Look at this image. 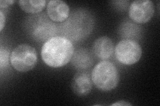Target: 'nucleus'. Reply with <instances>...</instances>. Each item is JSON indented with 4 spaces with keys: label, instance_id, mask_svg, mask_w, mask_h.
<instances>
[{
    "label": "nucleus",
    "instance_id": "f257e3e1",
    "mask_svg": "<svg viewBox=\"0 0 160 106\" xmlns=\"http://www.w3.org/2000/svg\"><path fill=\"white\" fill-rule=\"evenodd\" d=\"M94 24L92 12L83 8L76 9L66 21L58 25V34L72 42L82 41L92 33Z\"/></svg>",
    "mask_w": 160,
    "mask_h": 106
},
{
    "label": "nucleus",
    "instance_id": "f03ea898",
    "mask_svg": "<svg viewBox=\"0 0 160 106\" xmlns=\"http://www.w3.org/2000/svg\"><path fill=\"white\" fill-rule=\"evenodd\" d=\"M74 53L72 42L56 35L44 43L41 50L42 60L52 68H61L71 61Z\"/></svg>",
    "mask_w": 160,
    "mask_h": 106
},
{
    "label": "nucleus",
    "instance_id": "7ed1b4c3",
    "mask_svg": "<svg viewBox=\"0 0 160 106\" xmlns=\"http://www.w3.org/2000/svg\"><path fill=\"white\" fill-rule=\"evenodd\" d=\"M23 29L28 36L37 42H46L56 36L58 31V25L44 12L29 15L25 20Z\"/></svg>",
    "mask_w": 160,
    "mask_h": 106
},
{
    "label": "nucleus",
    "instance_id": "20e7f679",
    "mask_svg": "<svg viewBox=\"0 0 160 106\" xmlns=\"http://www.w3.org/2000/svg\"><path fill=\"white\" fill-rule=\"evenodd\" d=\"M92 82L98 90L109 92L116 88L119 82V74L114 64L102 60L95 66L92 72Z\"/></svg>",
    "mask_w": 160,
    "mask_h": 106
},
{
    "label": "nucleus",
    "instance_id": "39448f33",
    "mask_svg": "<svg viewBox=\"0 0 160 106\" xmlns=\"http://www.w3.org/2000/svg\"><path fill=\"white\" fill-rule=\"evenodd\" d=\"M13 68L20 72H27L33 70L38 62L36 49L28 44H21L15 48L10 56Z\"/></svg>",
    "mask_w": 160,
    "mask_h": 106
},
{
    "label": "nucleus",
    "instance_id": "423d86ee",
    "mask_svg": "<svg viewBox=\"0 0 160 106\" xmlns=\"http://www.w3.org/2000/svg\"><path fill=\"white\" fill-rule=\"evenodd\" d=\"M115 57L123 65H133L138 62L142 55V47L136 41L123 39L114 48Z\"/></svg>",
    "mask_w": 160,
    "mask_h": 106
},
{
    "label": "nucleus",
    "instance_id": "0eeeda50",
    "mask_svg": "<svg viewBox=\"0 0 160 106\" xmlns=\"http://www.w3.org/2000/svg\"><path fill=\"white\" fill-rule=\"evenodd\" d=\"M155 12L154 4L150 0H136L130 4L129 16L132 21L137 24L149 22Z\"/></svg>",
    "mask_w": 160,
    "mask_h": 106
},
{
    "label": "nucleus",
    "instance_id": "6e6552de",
    "mask_svg": "<svg viewBox=\"0 0 160 106\" xmlns=\"http://www.w3.org/2000/svg\"><path fill=\"white\" fill-rule=\"evenodd\" d=\"M71 85L73 92L78 96H86L91 92L93 87L91 74L88 71L80 70L74 75Z\"/></svg>",
    "mask_w": 160,
    "mask_h": 106
},
{
    "label": "nucleus",
    "instance_id": "1a4fd4ad",
    "mask_svg": "<svg viewBox=\"0 0 160 106\" xmlns=\"http://www.w3.org/2000/svg\"><path fill=\"white\" fill-rule=\"evenodd\" d=\"M68 5L62 0H51L47 5V14L54 22L63 23L69 16Z\"/></svg>",
    "mask_w": 160,
    "mask_h": 106
},
{
    "label": "nucleus",
    "instance_id": "9d476101",
    "mask_svg": "<svg viewBox=\"0 0 160 106\" xmlns=\"http://www.w3.org/2000/svg\"><path fill=\"white\" fill-rule=\"evenodd\" d=\"M94 61L93 55L89 50L85 48H80L74 50L71 63L74 68L80 71L92 67Z\"/></svg>",
    "mask_w": 160,
    "mask_h": 106
},
{
    "label": "nucleus",
    "instance_id": "9b49d317",
    "mask_svg": "<svg viewBox=\"0 0 160 106\" xmlns=\"http://www.w3.org/2000/svg\"><path fill=\"white\" fill-rule=\"evenodd\" d=\"M113 52V43L108 37H101L94 41L93 53L98 58L102 60H107L112 57Z\"/></svg>",
    "mask_w": 160,
    "mask_h": 106
},
{
    "label": "nucleus",
    "instance_id": "f8f14e48",
    "mask_svg": "<svg viewBox=\"0 0 160 106\" xmlns=\"http://www.w3.org/2000/svg\"><path fill=\"white\" fill-rule=\"evenodd\" d=\"M118 31L123 39L136 41L142 37V28L139 24L134 23L131 19H127L120 24Z\"/></svg>",
    "mask_w": 160,
    "mask_h": 106
},
{
    "label": "nucleus",
    "instance_id": "ddd939ff",
    "mask_svg": "<svg viewBox=\"0 0 160 106\" xmlns=\"http://www.w3.org/2000/svg\"><path fill=\"white\" fill-rule=\"evenodd\" d=\"M46 0H20L19 6L23 12L30 14L42 12L46 6Z\"/></svg>",
    "mask_w": 160,
    "mask_h": 106
},
{
    "label": "nucleus",
    "instance_id": "4468645a",
    "mask_svg": "<svg viewBox=\"0 0 160 106\" xmlns=\"http://www.w3.org/2000/svg\"><path fill=\"white\" fill-rule=\"evenodd\" d=\"M9 50L6 48L1 47L0 48V68L3 70L6 68L9 64Z\"/></svg>",
    "mask_w": 160,
    "mask_h": 106
},
{
    "label": "nucleus",
    "instance_id": "2eb2a0df",
    "mask_svg": "<svg viewBox=\"0 0 160 106\" xmlns=\"http://www.w3.org/2000/svg\"><path fill=\"white\" fill-rule=\"evenodd\" d=\"M113 5V6L114 7V8L117 9V10H119L121 12H124L126 10L128 6H129V1H116V2H111Z\"/></svg>",
    "mask_w": 160,
    "mask_h": 106
},
{
    "label": "nucleus",
    "instance_id": "dca6fc26",
    "mask_svg": "<svg viewBox=\"0 0 160 106\" xmlns=\"http://www.w3.org/2000/svg\"><path fill=\"white\" fill-rule=\"evenodd\" d=\"M15 3V1L13 0H6V1L0 2V7L1 8H6L9 6H12L13 3Z\"/></svg>",
    "mask_w": 160,
    "mask_h": 106
},
{
    "label": "nucleus",
    "instance_id": "f3484780",
    "mask_svg": "<svg viewBox=\"0 0 160 106\" xmlns=\"http://www.w3.org/2000/svg\"><path fill=\"white\" fill-rule=\"evenodd\" d=\"M0 21H1V25H0V31H2V30L5 26L6 23V16L2 11H0Z\"/></svg>",
    "mask_w": 160,
    "mask_h": 106
},
{
    "label": "nucleus",
    "instance_id": "a211bd4d",
    "mask_svg": "<svg viewBox=\"0 0 160 106\" xmlns=\"http://www.w3.org/2000/svg\"><path fill=\"white\" fill-rule=\"evenodd\" d=\"M112 105H114V106H117V105H121V106H126V105H132V104H130L126 101H119V102H117L116 103H114L113 104H112Z\"/></svg>",
    "mask_w": 160,
    "mask_h": 106
}]
</instances>
